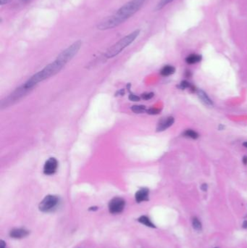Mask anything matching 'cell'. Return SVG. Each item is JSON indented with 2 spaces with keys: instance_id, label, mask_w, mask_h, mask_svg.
I'll return each mask as SVG.
<instances>
[{
  "instance_id": "1",
  "label": "cell",
  "mask_w": 247,
  "mask_h": 248,
  "mask_svg": "<svg viewBox=\"0 0 247 248\" xmlns=\"http://www.w3.org/2000/svg\"><path fill=\"white\" fill-rule=\"evenodd\" d=\"M146 0H131L121 7L114 15L104 19L98 24L99 30L104 31L113 28L123 23L129 18L134 15L143 6Z\"/></svg>"
},
{
  "instance_id": "2",
  "label": "cell",
  "mask_w": 247,
  "mask_h": 248,
  "mask_svg": "<svg viewBox=\"0 0 247 248\" xmlns=\"http://www.w3.org/2000/svg\"><path fill=\"white\" fill-rule=\"evenodd\" d=\"M140 34V30H136L133 32H132L131 34H130L129 35L126 36L124 38H122V39L120 40L119 41H118L117 43L114 44L106 52V56L108 58L110 57H114L115 55H118L120 52H122L125 47L130 45L138 37V36Z\"/></svg>"
},
{
  "instance_id": "3",
  "label": "cell",
  "mask_w": 247,
  "mask_h": 248,
  "mask_svg": "<svg viewBox=\"0 0 247 248\" xmlns=\"http://www.w3.org/2000/svg\"><path fill=\"white\" fill-rule=\"evenodd\" d=\"M60 204L59 197L55 195H48L45 197L39 204V210L44 213H49L53 211Z\"/></svg>"
},
{
  "instance_id": "4",
  "label": "cell",
  "mask_w": 247,
  "mask_h": 248,
  "mask_svg": "<svg viewBox=\"0 0 247 248\" xmlns=\"http://www.w3.org/2000/svg\"><path fill=\"white\" fill-rule=\"evenodd\" d=\"M82 42L81 41H77L76 42L73 43L71 46H69L68 48L63 51L61 54L57 57V59L63 61V63H66L68 62L69 60H71L73 57L76 55L78 51L81 48Z\"/></svg>"
},
{
  "instance_id": "5",
  "label": "cell",
  "mask_w": 247,
  "mask_h": 248,
  "mask_svg": "<svg viewBox=\"0 0 247 248\" xmlns=\"http://www.w3.org/2000/svg\"><path fill=\"white\" fill-rule=\"evenodd\" d=\"M125 202L122 198L114 197L109 202V210L112 214L120 213L125 208Z\"/></svg>"
},
{
  "instance_id": "6",
  "label": "cell",
  "mask_w": 247,
  "mask_h": 248,
  "mask_svg": "<svg viewBox=\"0 0 247 248\" xmlns=\"http://www.w3.org/2000/svg\"><path fill=\"white\" fill-rule=\"evenodd\" d=\"M58 168V162L55 158H50L46 161L44 166V173L51 176L56 173Z\"/></svg>"
},
{
  "instance_id": "7",
  "label": "cell",
  "mask_w": 247,
  "mask_h": 248,
  "mask_svg": "<svg viewBox=\"0 0 247 248\" xmlns=\"http://www.w3.org/2000/svg\"><path fill=\"white\" fill-rule=\"evenodd\" d=\"M174 121H175V120H174L173 117H168L165 119L161 120L158 123L157 131H162L166 130L174 123Z\"/></svg>"
},
{
  "instance_id": "8",
  "label": "cell",
  "mask_w": 247,
  "mask_h": 248,
  "mask_svg": "<svg viewBox=\"0 0 247 248\" xmlns=\"http://www.w3.org/2000/svg\"><path fill=\"white\" fill-rule=\"evenodd\" d=\"M29 234V231L25 228H14L9 232V236L14 239H21L27 237Z\"/></svg>"
},
{
  "instance_id": "9",
  "label": "cell",
  "mask_w": 247,
  "mask_h": 248,
  "mask_svg": "<svg viewBox=\"0 0 247 248\" xmlns=\"http://www.w3.org/2000/svg\"><path fill=\"white\" fill-rule=\"evenodd\" d=\"M149 191L147 188H142L139 189L137 192L136 193L135 195V198H136V201L137 202H141L143 201H147L149 199Z\"/></svg>"
},
{
  "instance_id": "10",
  "label": "cell",
  "mask_w": 247,
  "mask_h": 248,
  "mask_svg": "<svg viewBox=\"0 0 247 248\" xmlns=\"http://www.w3.org/2000/svg\"><path fill=\"white\" fill-rule=\"evenodd\" d=\"M176 72V68L172 65H165L161 69L160 74L163 76H169Z\"/></svg>"
},
{
  "instance_id": "11",
  "label": "cell",
  "mask_w": 247,
  "mask_h": 248,
  "mask_svg": "<svg viewBox=\"0 0 247 248\" xmlns=\"http://www.w3.org/2000/svg\"><path fill=\"white\" fill-rule=\"evenodd\" d=\"M201 56L197 54H191L186 58V62L188 64H195L201 61Z\"/></svg>"
},
{
  "instance_id": "12",
  "label": "cell",
  "mask_w": 247,
  "mask_h": 248,
  "mask_svg": "<svg viewBox=\"0 0 247 248\" xmlns=\"http://www.w3.org/2000/svg\"><path fill=\"white\" fill-rule=\"evenodd\" d=\"M198 95L199 96V98L201 100V101L205 103V104L209 106H211V105L212 106L213 103H212V100L209 99V97L207 96V94L206 93H205L203 91L200 90L198 92Z\"/></svg>"
},
{
  "instance_id": "13",
  "label": "cell",
  "mask_w": 247,
  "mask_h": 248,
  "mask_svg": "<svg viewBox=\"0 0 247 248\" xmlns=\"http://www.w3.org/2000/svg\"><path fill=\"white\" fill-rule=\"evenodd\" d=\"M183 136L188 138H191L193 140H197V138H199V135L195 131L191 130V129H187L183 132Z\"/></svg>"
},
{
  "instance_id": "14",
  "label": "cell",
  "mask_w": 247,
  "mask_h": 248,
  "mask_svg": "<svg viewBox=\"0 0 247 248\" xmlns=\"http://www.w3.org/2000/svg\"><path fill=\"white\" fill-rule=\"evenodd\" d=\"M138 220H139V222H140L141 224H143V225L147 226L149 227H152V228H154V225L151 223V221L150 220V219L148 217H147V216H141L140 218H139V219H138Z\"/></svg>"
},
{
  "instance_id": "15",
  "label": "cell",
  "mask_w": 247,
  "mask_h": 248,
  "mask_svg": "<svg viewBox=\"0 0 247 248\" xmlns=\"http://www.w3.org/2000/svg\"><path fill=\"white\" fill-rule=\"evenodd\" d=\"M131 110L135 113H143L146 111L144 105H134L131 107Z\"/></svg>"
},
{
  "instance_id": "16",
  "label": "cell",
  "mask_w": 247,
  "mask_h": 248,
  "mask_svg": "<svg viewBox=\"0 0 247 248\" xmlns=\"http://www.w3.org/2000/svg\"><path fill=\"white\" fill-rule=\"evenodd\" d=\"M172 1H173V0H160V2L158 3V5H157L156 9H157V10H159V9H162L164 7L166 6L168 4L170 3V2H172Z\"/></svg>"
},
{
  "instance_id": "17",
  "label": "cell",
  "mask_w": 247,
  "mask_h": 248,
  "mask_svg": "<svg viewBox=\"0 0 247 248\" xmlns=\"http://www.w3.org/2000/svg\"><path fill=\"white\" fill-rule=\"evenodd\" d=\"M192 224H193V226H194V228H195L196 230L201 229V224L197 218H193Z\"/></svg>"
},
{
  "instance_id": "18",
  "label": "cell",
  "mask_w": 247,
  "mask_h": 248,
  "mask_svg": "<svg viewBox=\"0 0 247 248\" xmlns=\"http://www.w3.org/2000/svg\"><path fill=\"white\" fill-rule=\"evenodd\" d=\"M180 86L182 89H186V88H189V89H192V90L194 91V87H193V86H191V84H190V83H188V81H182V82L180 83Z\"/></svg>"
},
{
  "instance_id": "19",
  "label": "cell",
  "mask_w": 247,
  "mask_h": 248,
  "mask_svg": "<svg viewBox=\"0 0 247 248\" xmlns=\"http://www.w3.org/2000/svg\"><path fill=\"white\" fill-rule=\"evenodd\" d=\"M147 113L150 114V115H157V114L160 113V110L157 108H150L147 110Z\"/></svg>"
},
{
  "instance_id": "20",
  "label": "cell",
  "mask_w": 247,
  "mask_h": 248,
  "mask_svg": "<svg viewBox=\"0 0 247 248\" xmlns=\"http://www.w3.org/2000/svg\"><path fill=\"white\" fill-rule=\"evenodd\" d=\"M141 96L143 100H150V99L152 98L153 96H154V93H152V92H150V93H145V94H143L141 95Z\"/></svg>"
},
{
  "instance_id": "21",
  "label": "cell",
  "mask_w": 247,
  "mask_h": 248,
  "mask_svg": "<svg viewBox=\"0 0 247 248\" xmlns=\"http://www.w3.org/2000/svg\"><path fill=\"white\" fill-rule=\"evenodd\" d=\"M129 100H131V101L137 102V101H139L140 98H139V96H136V95L133 94H131L129 96Z\"/></svg>"
},
{
  "instance_id": "22",
  "label": "cell",
  "mask_w": 247,
  "mask_h": 248,
  "mask_svg": "<svg viewBox=\"0 0 247 248\" xmlns=\"http://www.w3.org/2000/svg\"><path fill=\"white\" fill-rule=\"evenodd\" d=\"M12 1H13V0H0V5H6V4H8L9 3V2H11Z\"/></svg>"
},
{
  "instance_id": "23",
  "label": "cell",
  "mask_w": 247,
  "mask_h": 248,
  "mask_svg": "<svg viewBox=\"0 0 247 248\" xmlns=\"http://www.w3.org/2000/svg\"><path fill=\"white\" fill-rule=\"evenodd\" d=\"M201 189L203 190V191H206L207 189V185L206 184H204L201 185Z\"/></svg>"
},
{
  "instance_id": "24",
  "label": "cell",
  "mask_w": 247,
  "mask_h": 248,
  "mask_svg": "<svg viewBox=\"0 0 247 248\" xmlns=\"http://www.w3.org/2000/svg\"><path fill=\"white\" fill-rule=\"evenodd\" d=\"M243 162L244 165H247V157H244L243 158Z\"/></svg>"
},
{
  "instance_id": "25",
  "label": "cell",
  "mask_w": 247,
  "mask_h": 248,
  "mask_svg": "<svg viewBox=\"0 0 247 248\" xmlns=\"http://www.w3.org/2000/svg\"><path fill=\"white\" fill-rule=\"evenodd\" d=\"M243 227L244 228H247V220H245L243 224Z\"/></svg>"
},
{
  "instance_id": "26",
  "label": "cell",
  "mask_w": 247,
  "mask_h": 248,
  "mask_svg": "<svg viewBox=\"0 0 247 248\" xmlns=\"http://www.w3.org/2000/svg\"><path fill=\"white\" fill-rule=\"evenodd\" d=\"M1 242H2V243H1V248H5V246H4V245H5L4 242L3 241H1Z\"/></svg>"
},
{
  "instance_id": "27",
  "label": "cell",
  "mask_w": 247,
  "mask_h": 248,
  "mask_svg": "<svg viewBox=\"0 0 247 248\" xmlns=\"http://www.w3.org/2000/svg\"><path fill=\"white\" fill-rule=\"evenodd\" d=\"M243 146H244V147H246L247 148V142H244L243 143Z\"/></svg>"
},
{
  "instance_id": "28",
  "label": "cell",
  "mask_w": 247,
  "mask_h": 248,
  "mask_svg": "<svg viewBox=\"0 0 247 248\" xmlns=\"http://www.w3.org/2000/svg\"><path fill=\"white\" fill-rule=\"evenodd\" d=\"M216 248H217V247H216Z\"/></svg>"
}]
</instances>
